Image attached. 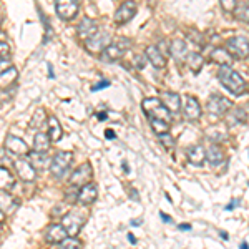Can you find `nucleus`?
Here are the masks:
<instances>
[{
  "instance_id": "nucleus-44",
  "label": "nucleus",
  "mask_w": 249,
  "mask_h": 249,
  "mask_svg": "<svg viewBox=\"0 0 249 249\" xmlns=\"http://www.w3.org/2000/svg\"><path fill=\"white\" fill-rule=\"evenodd\" d=\"M238 204H239L238 199H232V201L226 206V210H232V208H236V206H238Z\"/></svg>"
},
{
  "instance_id": "nucleus-8",
  "label": "nucleus",
  "mask_w": 249,
  "mask_h": 249,
  "mask_svg": "<svg viewBox=\"0 0 249 249\" xmlns=\"http://www.w3.org/2000/svg\"><path fill=\"white\" fill-rule=\"evenodd\" d=\"M91 173H93V170H91V164L90 163H83V164H80V166L75 170L73 173L70 175V184L71 186H77V188H82V186H85V184L90 183V179H91Z\"/></svg>"
},
{
  "instance_id": "nucleus-12",
  "label": "nucleus",
  "mask_w": 249,
  "mask_h": 249,
  "mask_svg": "<svg viewBox=\"0 0 249 249\" xmlns=\"http://www.w3.org/2000/svg\"><path fill=\"white\" fill-rule=\"evenodd\" d=\"M98 32H100L98 23H96L93 18H88V17L83 18L77 27V35L83 43H85L87 40H90L91 37H95Z\"/></svg>"
},
{
  "instance_id": "nucleus-32",
  "label": "nucleus",
  "mask_w": 249,
  "mask_h": 249,
  "mask_svg": "<svg viewBox=\"0 0 249 249\" xmlns=\"http://www.w3.org/2000/svg\"><path fill=\"white\" fill-rule=\"evenodd\" d=\"M204 63V58L201 53H198V52H193V53H188L186 57V65L188 68H191V71H196L198 73L199 70H201Z\"/></svg>"
},
{
  "instance_id": "nucleus-28",
  "label": "nucleus",
  "mask_w": 249,
  "mask_h": 249,
  "mask_svg": "<svg viewBox=\"0 0 249 249\" xmlns=\"http://www.w3.org/2000/svg\"><path fill=\"white\" fill-rule=\"evenodd\" d=\"M17 206H18L17 199H14L10 195H7V193H0V210L5 213V214L14 213L17 210Z\"/></svg>"
},
{
  "instance_id": "nucleus-54",
  "label": "nucleus",
  "mask_w": 249,
  "mask_h": 249,
  "mask_svg": "<svg viewBox=\"0 0 249 249\" xmlns=\"http://www.w3.org/2000/svg\"><path fill=\"white\" fill-rule=\"evenodd\" d=\"M0 25H2V17H0Z\"/></svg>"
},
{
  "instance_id": "nucleus-29",
  "label": "nucleus",
  "mask_w": 249,
  "mask_h": 249,
  "mask_svg": "<svg viewBox=\"0 0 249 249\" xmlns=\"http://www.w3.org/2000/svg\"><path fill=\"white\" fill-rule=\"evenodd\" d=\"M48 148H50V138H48V135L38 131L34 138V151H37V153H47Z\"/></svg>"
},
{
  "instance_id": "nucleus-3",
  "label": "nucleus",
  "mask_w": 249,
  "mask_h": 249,
  "mask_svg": "<svg viewBox=\"0 0 249 249\" xmlns=\"http://www.w3.org/2000/svg\"><path fill=\"white\" fill-rule=\"evenodd\" d=\"M85 223H87V211L85 210H73V211L67 213L62 219V226L65 228L67 234L70 236V238H75Z\"/></svg>"
},
{
  "instance_id": "nucleus-19",
  "label": "nucleus",
  "mask_w": 249,
  "mask_h": 249,
  "mask_svg": "<svg viewBox=\"0 0 249 249\" xmlns=\"http://www.w3.org/2000/svg\"><path fill=\"white\" fill-rule=\"evenodd\" d=\"M27 160L32 163V166H34L35 170H48L52 164V160L48 158L47 153H37V151H30Z\"/></svg>"
},
{
  "instance_id": "nucleus-37",
  "label": "nucleus",
  "mask_w": 249,
  "mask_h": 249,
  "mask_svg": "<svg viewBox=\"0 0 249 249\" xmlns=\"http://www.w3.org/2000/svg\"><path fill=\"white\" fill-rule=\"evenodd\" d=\"M158 140H160V143L163 144L166 150H171V148H175V144H176V142H175V138L170 135V133H163V135H160L158 136Z\"/></svg>"
},
{
  "instance_id": "nucleus-34",
  "label": "nucleus",
  "mask_w": 249,
  "mask_h": 249,
  "mask_svg": "<svg viewBox=\"0 0 249 249\" xmlns=\"http://www.w3.org/2000/svg\"><path fill=\"white\" fill-rule=\"evenodd\" d=\"M234 17L244 23H249V2H238L236 10L232 12Z\"/></svg>"
},
{
  "instance_id": "nucleus-21",
  "label": "nucleus",
  "mask_w": 249,
  "mask_h": 249,
  "mask_svg": "<svg viewBox=\"0 0 249 249\" xmlns=\"http://www.w3.org/2000/svg\"><path fill=\"white\" fill-rule=\"evenodd\" d=\"M206 161L211 164V166H219L224 161V151L219 144H211L206 150Z\"/></svg>"
},
{
  "instance_id": "nucleus-1",
  "label": "nucleus",
  "mask_w": 249,
  "mask_h": 249,
  "mask_svg": "<svg viewBox=\"0 0 249 249\" xmlns=\"http://www.w3.org/2000/svg\"><path fill=\"white\" fill-rule=\"evenodd\" d=\"M218 78L226 90H230L232 95H243L248 90L246 82L239 73H236L231 67H221L218 70Z\"/></svg>"
},
{
  "instance_id": "nucleus-13",
  "label": "nucleus",
  "mask_w": 249,
  "mask_h": 249,
  "mask_svg": "<svg viewBox=\"0 0 249 249\" xmlns=\"http://www.w3.org/2000/svg\"><path fill=\"white\" fill-rule=\"evenodd\" d=\"M135 14H136V3L123 2L115 12V22L118 23V25H123V23L130 22V20L135 17Z\"/></svg>"
},
{
  "instance_id": "nucleus-55",
  "label": "nucleus",
  "mask_w": 249,
  "mask_h": 249,
  "mask_svg": "<svg viewBox=\"0 0 249 249\" xmlns=\"http://www.w3.org/2000/svg\"><path fill=\"white\" fill-rule=\"evenodd\" d=\"M0 230H2V223H0Z\"/></svg>"
},
{
  "instance_id": "nucleus-18",
  "label": "nucleus",
  "mask_w": 249,
  "mask_h": 249,
  "mask_svg": "<svg viewBox=\"0 0 249 249\" xmlns=\"http://www.w3.org/2000/svg\"><path fill=\"white\" fill-rule=\"evenodd\" d=\"M170 53L178 63L186 62V57H188L186 42H183V40H173V42L170 43Z\"/></svg>"
},
{
  "instance_id": "nucleus-6",
  "label": "nucleus",
  "mask_w": 249,
  "mask_h": 249,
  "mask_svg": "<svg viewBox=\"0 0 249 249\" xmlns=\"http://www.w3.org/2000/svg\"><path fill=\"white\" fill-rule=\"evenodd\" d=\"M110 34H107V32H98V34L95 35V37H91L90 40H87L85 42V48L90 53L93 55H102L103 52L107 50L108 47L111 45L110 43Z\"/></svg>"
},
{
  "instance_id": "nucleus-52",
  "label": "nucleus",
  "mask_w": 249,
  "mask_h": 249,
  "mask_svg": "<svg viewBox=\"0 0 249 249\" xmlns=\"http://www.w3.org/2000/svg\"><path fill=\"white\" fill-rule=\"evenodd\" d=\"M98 118H100V120H105V118H107V115H105V113H98Z\"/></svg>"
},
{
  "instance_id": "nucleus-25",
  "label": "nucleus",
  "mask_w": 249,
  "mask_h": 249,
  "mask_svg": "<svg viewBox=\"0 0 249 249\" xmlns=\"http://www.w3.org/2000/svg\"><path fill=\"white\" fill-rule=\"evenodd\" d=\"M246 122V111L243 108H231L226 113V123L230 126H234V124H241Z\"/></svg>"
},
{
  "instance_id": "nucleus-48",
  "label": "nucleus",
  "mask_w": 249,
  "mask_h": 249,
  "mask_svg": "<svg viewBox=\"0 0 249 249\" xmlns=\"http://www.w3.org/2000/svg\"><path fill=\"white\" fill-rule=\"evenodd\" d=\"M48 75H50V77L53 78V67H52L50 63H48Z\"/></svg>"
},
{
  "instance_id": "nucleus-33",
  "label": "nucleus",
  "mask_w": 249,
  "mask_h": 249,
  "mask_svg": "<svg viewBox=\"0 0 249 249\" xmlns=\"http://www.w3.org/2000/svg\"><path fill=\"white\" fill-rule=\"evenodd\" d=\"M45 122H48L47 111L43 110V108H37L34 116H32V120H30V126L34 128V130H40V128L45 124Z\"/></svg>"
},
{
  "instance_id": "nucleus-40",
  "label": "nucleus",
  "mask_w": 249,
  "mask_h": 249,
  "mask_svg": "<svg viewBox=\"0 0 249 249\" xmlns=\"http://www.w3.org/2000/svg\"><path fill=\"white\" fill-rule=\"evenodd\" d=\"M188 38H190L193 43H198V45H203V35L199 34V32L190 30V34H188Z\"/></svg>"
},
{
  "instance_id": "nucleus-16",
  "label": "nucleus",
  "mask_w": 249,
  "mask_h": 249,
  "mask_svg": "<svg viewBox=\"0 0 249 249\" xmlns=\"http://www.w3.org/2000/svg\"><path fill=\"white\" fill-rule=\"evenodd\" d=\"M144 57L150 60V63L153 65L155 68H158V70H163V68H166V57L161 53V50H160L156 45H150L146 47V52H144Z\"/></svg>"
},
{
  "instance_id": "nucleus-24",
  "label": "nucleus",
  "mask_w": 249,
  "mask_h": 249,
  "mask_svg": "<svg viewBox=\"0 0 249 249\" xmlns=\"http://www.w3.org/2000/svg\"><path fill=\"white\" fill-rule=\"evenodd\" d=\"M18 78V71L15 67H10L9 70L0 73V90H7L10 85H14Z\"/></svg>"
},
{
  "instance_id": "nucleus-2",
  "label": "nucleus",
  "mask_w": 249,
  "mask_h": 249,
  "mask_svg": "<svg viewBox=\"0 0 249 249\" xmlns=\"http://www.w3.org/2000/svg\"><path fill=\"white\" fill-rule=\"evenodd\" d=\"M144 115L150 120H161V122L171 124V113L161 103L160 98H144L142 103Z\"/></svg>"
},
{
  "instance_id": "nucleus-22",
  "label": "nucleus",
  "mask_w": 249,
  "mask_h": 249,
  "mask_svg": "<svg viewBox=\"0 0 249 249\" xmlns=\"http://www.w3.org/2000/svg\"><path fill=\"white\" fill-rule=\"evenodd\" d=\"M48 138H50V142H53V143H57L62 140V136H63V128H62V124H60V122L55 116H48Z\"/></svg>"
},
{
  "instance_id": "nucleus-5",
  "label": "nucleus",
  "mask_w": 249,
  "mask_h": 249,
  "mask_svg": "<svg viewBox=\"0 0 249 249\" xmlns=\"http://www.w3.org/2000/svg\"><path fill=\"white\" fill-rule=\"evenodd\" d=\"M226 52L231 57L236 58H246L249 57V40L246 37H232L226 42Z\"/></svg>"
},
{
  "instance_id": "nucleus-39",
  "label": "nucleus",
  "mask_w": 249,
  "mask_h": 249,
  "mask_svg": "<svg viewBox=\"0 0 249 249\" xmlns=\"http://www.w3.org/2000/svg\"><path fill=\"white\" fill-rule=\"evenodd\" d=\"M3 58H10V47L7 42L0 40V60H3Z\"/></svg>"
},
{
  "instance_id": "nucleus-9",
  "label": "nucleus",
  "mask_w": 249,
  "mask_h": 249,
  "mask_svg": "<svg viewBox=\"0 0 249 249\" xmlns=\"http://www.w3.org/2000/svg\"><path fill=\"white\" fill-rule=\"evenodd\" d=\"M3 148H5L9 153L15 155V156H29V153H30L27 143L23 142L22 138L15 136V135H9V136H7L5 143H3Z\"/></svg>"
},
{
  "instance_id": "nucleus-11",
  "label": "nucleus",
  "mask_w": 249,
  "mask_h": 249,
  "mask_svg": "<svg viewBox=\"0 0 249 249\" xmlns=\"http://www.w3.org/2000/svg\"><path fill=\"white\" fill-rule=\"evenodd\" d=\"M55 10H57V15L60 18L68 22V20H73L77 17L80 5H78V2H75V0H65V2L55 3Z\"/></svg>"
},
{
  "instance_id": "nucleus-42",
  "label": "nucleus",
  "mask_w": 249,
  "mask_h": 249,
  "mask_svg": "<svg viewBox=\"0 0 249 249\" xmlns=\"http://www.w3.org/2000/svg\"><path fill=\"white\" fill-rule=\"evenodd\" d=\"M146 57L144 55H136L135 57V67L138 68V70H143L144 68V65H146Z\"/></svg>"
},
{
  "instance_id": "nucleus-20",
  "label": "nucleus",
  "mask_w": 249,
  "mask_h": 249,
  "mask_svg": "<svg viewBox=\"0 0 249 249\" xmlns=\"http://www.w3.org/2000/svg\"><path fill=\"white\" fill-rule=\"evenodd\" d=\"M160 100H161L163 105L170 110V113H178L179 108H181V98H179V95L173 93V91H166V93H163Z\"/></svg>"
},
{
  "instance_id": "nucleus-51",
  "label": "nucleus",
  "mask_w": 249,
  "mask_h": 249,
  "mask_svg": "<svg viewBox=\"0 0 249 249\" xmlns=\"http://www.w3.org/2000/svg\"><path fill=\"white\" fill-rule=\"evenodd\" d=\"M219 234H221V238H223V239H228V232H223V231H221Z\"/></svg>"
},
{
  "instance_id": "nucleus-47",
  "label": "nucleus",
  "mask_w": 249,
  "mask_h": 249,
  "mask_svg": "<svg viewBox=\"0 0 249 249\" xmlns=\"http://www.w3.org/2000/svg\"><path fill=\"white\" fill-rule=\"evenodd\" d=\"M160 214H161V219L164 221V223H171V218H168V216L164 214V213H160Z\"/></svg>"
},
{
  "instance_id": "nucleus-27",
  "label": "nucleus",
  "mask_w": 249,
  "mask_h": 249,
  "mask_svg": "<svg viewBox=\"0 0 249 249\" xmlns=\"http://www.w3.org/2000/svg\"><path fill=\"white\" fill-rule=\"evenodd\" d=\"M122 55H123L122 48L116 45V43H111V45L108 47L102 55H100V58H102L103 62H107V63H111V62H116V60L122 58Z\"/></svg>"
},
{
  "instance_id": "nucleus-17",
  "label": "nucleus",
  "mask_w": 249,
  "mask_h": 249,
  "mask_svg": "<svg viewBox=\"0 0 249 249\" xmlns=\"http://www.w3.org/2000/svg\"><path fill=\"white\" fill-rule=\"evenodd\" d=\"M96 196H98V190H96V186L93 183H88V184H85V186H82L78 190L77 201L82 204V206H87V204L95 203Z\"/></svg>"
},
{
  "instance_id": "nucleus-45",
  "label": "nucleus",
  "mask_w": 249,
  "mask_h": 249,
  "mask_svg": "<svg viewBox=\"0 0 249 249\" xmlns=\"http://www.w3.org/2000/svg\"><path fill=\"white\" fill-rule=\"evenodd\" d=\"M179 231H191V224H179Z\"/></svg>"
},
{
  "instance_id": "nucleus-7",
  "label": "nucleus",
  "mask_w": 249,
  "mask_h": 249,
  "mask_svg": "<svg viewBox=\"0 0 249 249\" xmlns=\"http://www.w3.org/2000/svg\"><path fill=\"white\" fill-rule=\"evenodd\" d=\"M206 108H208L210 113L216 115V116H223L232 108V102L231 100H228L226 96L211 95L210 100H208V103H206Z\"/></svg>"
},
{
  "instance_id": "nucleus-35",
  "label": "nucleus",
  "mask_w": 249,
  "mask_h": 249,
  "mask_svg": "<svg viewBox=\"0 0 249 249\" xmlns=\"http://www.w3.org/2000/svg\"><path fill=\"white\" fill-rule=\"evenodd\" d=\"M151 123V128H153V131L156 135H163V133H170V126L171 124L161 122V120H150Z\"/></svg>"
},
{
  "instance_id": "nucleus-26",
  "label": "nucleus",
  "mask_w": 249,
  "mask_h": 249,
  "mask_svg": "<svg viewBox=\"0 0 249 249\" xmlns=\"http://www.w3.org/2000/svg\"><path fill=\"white\" fill-rule=\"evenodd\" d=\"M211 60L219 67H230L232 57L226 52V48H214L211 53Z\"/></svg>"
},
{
  "instance_id": "nucleus-53",
  "label": "nucleus",
  "mask_w": 249,
  "mask_h": 249,
  "mask_svg": "<svg viewBox=\"0 0 249 249\" xmlns=\"http://www.w3.org/2000/svg\"><path fill=\"white\" fill-rule=\"evenodd\" d=\"M241 249H249V248H248L246 243H243V244H241Z\"/></svg>"
},
{
  "instance_id": "nucleus-14",
  "label": "nucleus",
  "mask_w": 249,
  "mask_h": 249,
  "mask_svg": "<svg viewBox=\"0 0 249 249\" xmlns=\"http://www.w3.org/2000/svg\"><path fill=\"white\" fill-rule=\"evenodd\" d=\"M201 115H203V110H201L199 102L195 96L188 95L186 98H184V116H186V120L196 122V120L201 118Z\"/></svg>"
},
{
  "instance_id": "nucleus-31",
  "label": "nucleus",
  "mask_w": 249,
  "mask_h": 249,
  "mask_svg": "<svg viewBox=\"0 0 249 249\" xmlns=\"http://www.w3.org/2000/svg\"><path fill=\"white\" fill-rule=\"evenodd\" d=\"M15 183L14 175L10 173V170L7 168H0V193L3 191H9Z\"/></svg>"
},
{
  "instance_id": "nucleus-23",
  "label": "nucleus",
  "mask_w": 249,
  "mask_h": 249,
  "mask_svg": "<svg viewBox=\"0 0 249 249\" xmlns=\"http://www.w3.org/2000/svg\"><path fill=\"white\" fill-rule=\"evenodd\" d=\"M188 160L195 166H201L206 161V150H204L201 144H195V146L188 148Z\"/></svg>"
},
{
  "instance_id": "nucleus-38",
  "label": "nucleus",
  "mask_w": 249,
  "mask_h": 249,
  "mask_svg": "<svg viewBox=\"0 0 249 249\" xmlns=\"http://www.w3.org/2000/svg\"><path fill=\"white\" fill-rule=\"evenodd\" d=\"M10 164H14V161H12V158L9 156V151L3 148V150H0V168H7Z\"/></svg>"
},
{
  "instance_id": "nucleus-50",
  "label": "nucleus",
  "mask_w": 249,
  "mask_h": 249,
  "mask_svg": "<svg viewBox=\"0 0 249 249\" xmlns=\"http://www.w3.org/2000/svg\"><path fill=\"white\" fill-rule=\"evenodd\" d=\"M3 219H5V213L0 210V223H3Z\"/></svg>"
},
{
  "instance_id": "nucleus-43",
  "label": "nucleus",
  "mask_w": 249,
  "mask_h": 249,
  "mask_svg": "<svg viewBox=\"0 0 249 249\" xmlns=\"http://www.w3.org/2000/svg\"><path fill=\"white\" fill-rule=\"evenodd\" d=\"M107 87H110V82H108V80H102V82H100L98 85H93V87H91V90H93V91H98V90H102V88H107Z\"/></svg>"
},
{
  "instance_id": "nucleus-46",
  "label": "nucleus",
  "mask_w": 249,
  "mask_h": 249,
  "mask_svg": "<svg viewBox=\"0 0 249 249\" xmlns=\"http://www.w3.org/2000/svg\"><path fill=\"white\" fill-rule=\"evenodd\" d=\"M105 136H107L108 140H113V138H115V133H113V130H107V131H105Z\"/></svg>"
},
{
  "instance_id": "nucleus-36",
  "label": "nucleus",
  "mask_w": 249,
  "mask_h": 249,
  "mask_svg": "<svg viewBox=\"0 0 249 249\" xmlns=\"http://www.w3.org/2000/svg\"><path fill=\"white\" fill-rule=\"evenodd\" d=\"M60 249H82V243L77 238H67L60 244Z\"/></svg>"
},
{
  "instance_id": "nucleus-15",
  "label": "nucleus",
  "mask_w": 249,
  "mask_h": 249,
  "mask_svg": "<svg viewBox=\"0 0 249 249\" xmlns=\"http://www.w3.org/2000/svg\"><path fill=\"white\" fill-rule=\"evenodd\" d=\"M67 238H68V234L62 224H50V226L47 228L45 239L48 244H62Z\"/></svg>"
},
{
  "instance_id": "nucleus-49",
  "label": "nucleus",
  "mask_w": 249,
  "mask_h": 249,
  "mask_svg": "<svg viewBox=\"0 0 249 249\" xmlns=\"http://www.w3.org/2000/svg\"><path fill=\"white\" fill-rule=\"evenodd\" d=\"M128 241H130L131 244H136V239H135L133 234H128Z\"/></svg>"
},
{
  "instance_id": "nucleus-41",
  "label": "nucleus",
  "mask_w": 249,
  "mask_h": 249,
  "mask_svg": "<svg viewBox=\"0 0 249 249\" xmlns=\"http://www.w3.org/2000/svg\"><path fill=\"white\" fill-rule=\"evenodd\" d=\"M236 5H238V2H234V0H223V2H221V7L226 12H234Z\"/></svg>"
},
{
  "instance_id": "nucleus-4",
  "label": "nucleus",
  "mask_w": 249,
  "mask_h": 249,
  "mask_svg": "<svg viewBox=\"0 0 249 249\" xmlns=\"http://www.w3.org/2000/svg\"><path fill=\"white\" fill-rule=\"evenodd\" d=\"M71 163H73V153L71 151H58L57 155L52 158L50 171L55 178H62L65 173L70 170Z\"/></svg>"
},
{
  "instance_id": "nucleus-10",
  "label": "nucleus",
  "mask_w": 249,
  "mask_h": 249,
  "mask_svg": "<svg viewBox=\"0 0 249 249\" xmlns=\"http://www.w3.org/2000/svg\"><path fill=\"white\" fill-rule=\"evenodd\" d=\"M14 168H15V173H17L18 178L22 179V181L30 183L37 178V170L32 166V163L27 158H20L17 161H14Z\"/></svg>"
},
{
  "instance_id": "nucleus-30",
  "label": "nucleus",
  "mask_w": 249,
  "mask_h": 249,
  "mask_svg": "<svg viewBox=\"0 0 249 249\" xmlns=\"http://www.w3.org/2000/svg\"><path fill=\"white\" fill-rule=\"evenodd\" d=\"M206 136L208 140H211L213 144H218L226 138V131H224L223 124H216V126H211L206 130Z\"/></svg>"
}]
</instances>
